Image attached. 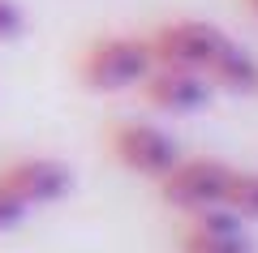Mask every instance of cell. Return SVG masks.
I'll return each instance as SVG.
<instances>
[{"instance_id":"cell-11","label":"cell","mask_w":258,"mask_h":253,"mask_svg":"<svg viewBox=\"0 0 258 253\" xmlns=\"http://www.w3.org/2000/svg\"><path fill=\"white\" fill-rule=\"evenodd\" d=\"M26 215H30V210L22 206V202L13 198L9 189H5V185H0V232H13V227H18Z\"/></svg>"},{"instance_id":"cell-7","label":"cell","mask_w":258,"mask_h":253,"mask_svg":"<svg viewBox=\"0 0 258 253\" xmlns=\"http://www.w3.org/2000/svg\"><path fill=\"white\" fill-rule=\"evenodd\" d=\"M176 249L181 253H254L241 223L232 210L224 206H203L181 215V232H176Z\"/></svg>"},{"instance_id":"cell-5","label":"cell","mask_w":258,"mask_h":253,"mask_svg":"<svg viewBox=\"0 0 258 253\" xmlns=\"http://www.w3.org/2000/svg\"><path fill=\"white\" fill-rule=\"evenodd\" d=\"M0 185L13 193L26 210L52 206L74 189V172L52 154H26V159H9L0 167Z\"/></svg>"},{"instance_id":"cell-8","label":"cell","mask_w":258,"mask_h":253,"mask_svg":"<svg viewBox=\"0 0 258 253\" xmlns=\"http://www.w3.org/2000/svg\"><path fill=\"white\" fill-rule=\"evenodd\" d=\"M203 77L211 81V91H224V95H249V91H258V60L237 43V39H228V43H224L220 52L207 60Z\"/></svg>"},{"instance_id":"cell-1","label":"cell","mask_w":258,"mask_h":253,"mask_svg":"<svg viewBox=\"0 0 258 253\" xmlns=\"http://www.w3.org/2000/svg\"><path fill=\"white\" fill-rule=\"evenodd\" d=\"M151 47L142 35H99L78 52V81L95 95L138 91V81L151 73Z\"/></svg>"},{"instance_id":"cell-10","label":"cell","mask_w":258,"mask_h":253,"mask_svg":"<svg viewBox=\"0 0 258 253\" xmlns=\"http://www.w3.org/2000/svg\"><path fill=\"white\" fill-rule=\"evenodd\" d=\"M22 30H26V13H22V5H18V0H0V43L22 39Z\"/></svg>"},{"instance_id":"cell-6","label":"cell","mask_w":258,"mask_h":253,"mask_svg":"<svg viewBox=\"0 0 258 253\" xmlns=\"http://www.w3.org/2000/svg\"><path fill=\"white\" fill-rule=\"evenodd\" d=\"M138 95L151 103L155 112L168 116H189V112H203L211 103V81L198 69H176V64H151V73L138 81Z\"/></svg>"},{"instance_id":"cell-12","label":"cell","mask_w":258,"mask_h":253,"mask_svg":"<svg viewBox=\"0 0 258 253\" xmlns=\"http://www.w3.org/2000/svg\"><path fill=\"white\" fill-rule=\"evenodd\" d=\"M245 9H249V13H254V18H258V0H245Z\"/></svg>"},{"instance_id":"cell-2","label":"cell","mask_w":258,"mask_h":253,"mask_svg":"<svg viewBox=\"0 0 258 253\" xmlns=\"http://www.w3.org/2000/svg\"><path fill=\"white\" fill-rule=\"evenodd\" d=\"M142 39H147L155 64H176V69H198L203 73L207 60L232 35L224 26H215V22H203V18H168L159 26H151Z\"/></svg>"},{"instance_id":"cell-9","label":"cell","mask_w":258,"mask_h":253,"mask_svg":"<svg viewBox=\"0 0 258 253\" xmlns=\"http://www.w3.org/2000/svg\"><path fill=\"white\" fill-rule=\"evenodd\" d=\"M220 206L232 210L241 223H245V219H258V172H241V167H232Z\"/></svg>"},{"instance_id":"cell-3","label":"cell","mask_w":258,"mask_h":253,"mask_svg":"<svg viewBox=\"0 0 258 253\" xmlns=\"http://www.w3.org/2000/svg\"><path fill=\"white\" fill-rule=\"evenodd\" d=\"M108 154L129 176L159 181V176L181 159V146H176V137L164 133L159 125H147V120H116V125L108 129Z\"/></svg>"},{"instance_id":"cell-4","label":"cell","mask_w":258,"mask_h":253,"mask_svg":"<svg viewBox=\"0 0 258 253\" xmlns=\"http://www.w3.org/2000/svg\"><path fill=\"white\" fill-rule=\"evenodd\" d=\"M228 163L207 159V154H194V159H176L164 176H159V202L176 215H189V210L203 206H220L224 185H228Z\"/></svg>"}]
</instances>
